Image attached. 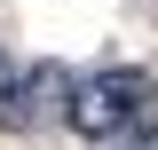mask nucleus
<instances>
[{"label": "nucleus", "mask_w": 158, "mask_h": 150, "mask_svg": "<svg viewBox=\"0 0 158 150\" xmlns=\"http://www.w3.org/2000/svg\"><path fill=\"white\" fill-rule=\"evenodd\" d=\"M142 111H150V71H95V79H71V103H63V119H71L87 142H111V134L135 127Z\"/></svg>", "instance_id": "1"}, {"label": "nucleus", "mask_w": 158, "mask_h": 150, "mask_svg": "<svg viewBox=\"0 0 158 150\" xmlns=\"http://www.w3.org/2000/svg\"><path fill=\"white\" fill-rule=\"evenodd\" d=\"M63 103H71V79H63L56 63H40V71L24 79V127H40V119H63Z\"/></svg>", "instance_id": "2"}, {"label": "nucleus", "mask_w": 158, "mask_h": 150, "mask_svg": "<svg viewBox=\"0 0 158 150\" xmlns=\"http://www.w3.org/2000/svg\"><path fill=\"white\" fill-rule=\"evenodd\" d=\"M0 134H24V79L0 63Z\"/></svg>", "instance_id": "3"}]
</instances>
